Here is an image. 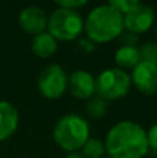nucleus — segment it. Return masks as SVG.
<instances>
[{
  "mask_svg": "<svg viewBox=\"0 0 157 158\" xmlns=\"http://www.w3.org/2000/svg\"><path fill=\"white\" fill-rule=\"evenodd\" d=\"M104 147L110 158H143L149 151L146 131L134 121H120L108 131Z\"/></svg>",
  "mask_w": 157,
  "mask_h": 158,
  "instance_id": "obj_1",
  "label": "nucleus"
},
{
  "mask_svg": "<svg viewBox=\"0 0 157 158\" xmlns=\"http://www.w3.org/2000/svg\"><path fill=\"white\" fill-rule=\"evenodd\" d=\"M83 28L93 43H107L118 38L124 31V17L107 3L89 13Z\"/></svg>",
  "mask_w": 157,
  "mask_h": 158,
  "instance_id": "obj_2",
  "label": "nucleus"
},
{
  "mask_svg": "<svg viewBox=\"0 0 157 158\" xmlns=\"http://www.w3.org/2000/svg\"><path fill=\"white\" fill-rule=\"evenodd\" d=\"M53 137L63 150L75 153L83 147L89 139V123L85 118L77 114L64 115L56 123Z\"/></svg>",
  "mask_w": 157,
  "mask_h": 158,
  "instance_id": "obj_3",
  "label": "nucleus"
},
{
  "mask_svg": "<svg viewBox=\"0 0 157 158\" xmlns=\"http://www.w3.org/2000/svg\"><path fill=\"white\" fill-rule=\"evenodd\" d=\"M83 29V19L78 11L58 7L47 17V32L56 40H75Z\"/></svg>",
  "mask_w": 157,
  "mask_h": 158,
  "instance_id": "obj_4",
  "label": "nucleus"
},
{
  "mask_svg": "<svg viewBox=\"0 0 157 158\" xmlns=\"http://www.w3.org/2000/svg\"><path fill=\"white\" fill-rule=\"evenodd\" d=\"M96 81V96L107 100L121 98L131 89V77L120 68H107L100 72Z\"/></svg>",
  "mask_w": 157,
  "mask_h": 158,
  "instance_id": "obj_5",
  "label": "nucleus"
},
{
  "mask_svg": "<svg viewBox=\"0 0 157 158\" xmlns=\"http://www.w3.org/2000/svg\"><path fill=\"white\" fill-rule=\"evenodd\" d=\"M68 87V77L63 67L58 64H50L42 69L38 77V89L42 96L50 100L58 98Z\"/></svg>",
  "mask_w": 157,
  "mask_h": 158,
  "instance_id": "obj_6",
  "label": "nucleus"
},
{
  "mask_svg": "<svg viewBox=\"0 0 157 158\" xmlns=\"http://www.w3.org/2000/svg\"><path fill=\"white\" fill-rule=\"evenodd\" d=\"M155 22V10L147 4L138 3L129 13L124 15V28L136 35L146 32Z\"/></svg>",
  "mask_w": 157,
  "mask_h": 158,
  "instance_id": "obj_7",
  "label": "nucleus"
},
{
  "mask_svg": "<svg viewBox=\"0 0 157 158\" xmlns=\"http://www.w3.org/2000/svg\"><path fill=\"white\" fill-rule=\"evenodd\" d=\"M131 82L143 94H156L157 93V64L141 61L132 69Z\"/></svg>",
  "mask_w": 157,
  "mask_h": 158,
  "instance_id": "obj_8",
  "label": "nucleus"
},
{
  "mask_svg": "<svg viewBox=\"0 0 157 158\" xmlns=\"http://www.w3.org/2000/svg\"><path fill=\"white\" fill-rule=\"evenodd\" d=\"M18 24L22 31L36 36L47 29V15L40 7L29 6L19 13Z\"/></svg>",
  "mask_w": 157,
  "mask_h": 158,
  "instance_id": "obj_9",
  "label": "nucleus"
},
{
  "mask_svg": "<svg viewBox=\"0 0 157 158\" xmlns=\"http://www.w3.org/2000/svg\"><path fill=\"white\" fill-rule=\"evenodd\" d=\"M68 89L71 94L81 100H89L96 93V81L88 71H75L68 78Z\"/></svg>",
  "mask_w": 157,
  "mask_h": 158,
  "instance_id": "obj_10",
  "label": "nucleus"
},
{
  "mask_svg": "<svg viewBox=\"0 0 157 158\" xmlns=\"http://www.w3.org/2000/svg\"><path fill=\"white\" fill-rule=\"evenodd\" d=\"M18 111L10 101H0V142L11 137L18 128Z\"/></svg>",
  "mask_w": 157,
  "mask_h": 158,
  "instance_id": "obj_11",
  "label": "nucleus"
},
{
  "mask_svg": "<svg viewBox=\"0 0 157 158\" xmlns=\"http://www.w3.org/2000/svg\"><path fill=\"white\" fill-rule=\"evenodd\" d=\"M57 40L50 35L47 31L39 33V35L33 36L32 43H31V49L35 53V56L40 58H47L52 57L56 52H57Z\"/></svg>",
  "mask_w": 157,
  "mask_h": 158,
  "instance_id": "obj_12",
  "label": "nucleus"
},
{
  "mask_svg": "<svg viewBox=\"0 0 157 158\" xmlns=\"http://www.w3.org/2000/svg\"><path fill=\"white\" fill-rule=\"evenodd\" d=\"M116 64L118 65L120 69H134L139 63V50L136 46H121L117 49L114 54Z\"/></svg>",
  "mask_w": 157,
  "mask_h": 158,
  "instance_id": "obj_13",
  "label": "nucleus"
},
{
  "mask_svg": "<svg viewBox=\"0 0 157 158\" xmlns=\"http://www.w3.org/2000/svg\"><path fill=\"white\" fill-rule=\"evenodd\" d=\"M85 108H86V114H88L89 117L97 119V118H102L106 115L108 104L104 98L99 97V96H93V97H91L86 101Z\"/></svg>",
  "mask_w": 157,
  "mask_h": 158,
  "instance_id": "obj_14",
  "label": "nucleus"
},
{
  "mask_svg": "<svg viewBox=\"0 0 157 158\" xmlns=\"http://www.w3.org/2000/svg\"><path fill=\"white\" fill-rule=\"evenodd\" d=\"M106 153L104 143L99 139L89 137L82 147V156L85 158H103Z\"/></svg>",
  "mask_w": 157,
  "mask_h": 158,
  "instance_id": "obj_15",
  "label": "nucleus"
},
{
  "mask_svg": "<svg viewBox=\"0 0 157 158\" xmlns=\"http://www.w3.org/2000/svg\"><path fill=\"white\" fill-rule=\"evenodd\" d=\"M139 57L143 63L157 64V42H147L139 47Z\"/></svg>",
  "mask_w": 157,
  "mask_h": 158,
  "instance_id": "obj_16",
  "label": "nucleus"
},
{
  "mask_svg": "<svg viewBox=\"0 0 157 158\" xmlns=\"http://www.w3.org/2000/svg\"><path fill=\"white\" fill-rule=\"evenodd\" d=\"M138 3L139 2H136V0H111V2H108V4L113 8H116V10L124 17L125 14L129 13L134 7H136Z\"/></svg>",
  "mask_w": 157,
  "mask_h": 158,
  "instance_id": "obj_17",
  "label": "nucleus"
},
{
  "mask_svg": "<svg viewBox=\"0 0 157 158\" xmlns=\"http://www.w3.org/2000/svg\"><path fill=\"white\" fill-rule=\"evenodd\" d=\"M121 43V46H135L138 43V35L134 32H129V31L124 29L121 32V35L117 38Z\"/></svg>",
  "mask_w": 157,
  "mask_h": 158,
  "instance_id": "obj_18",
  "label": "nucleus"
},
{
  "mask_svg": "<svg viewBox=\"0 0 157 158\" xmlns=\"http://www.w3.org/2000/svg\"><path fill=\"white\" fill-rule=\"evenodd\" d=\"M88 4L86 0H64V2H57V6L61 8H67V10H74L77 11L78 8L83 7Z\"/></svg>",
  "mask_w": 157,
  "mask_h": 158,
  "instance_id": "obj_19",
  "label": "nucleus"
},
{
  "mask_svg": "<svg viewBox=\"0 0 157 158\" xmlns=\"http://www.w3.org/2000/svg\"><path fill=\"white\" fill-rule=\"evenodd\" d=\"M147 143H149V148L157 151V123L152 126L147 132Z\"/></svg>",
  "mask_w": 157,
  "mask_h": 158,
  "instance_id": "obj_20",
  "label": "nucleus"
},
{
  "mask_svg": "<svg viewBox=\"0 0 157 158\" xmlns=\"http://www.w3.org/2000/svg\"><path fill=\"white\" fill-rule=\"evenodd\" d=\"M77 46H78V49L83 53H92L95 49H96V44H95L91 39H79Z\"/></svg>",
  "mask_w": 157,
  "mask_h": 158,
  "instance_id": "obj_21",
  "label": "nucleus"
},
{
  "mask_svg": "<svg viewBox=\"0 0 157 158\" xmlns=\"http://www.w3.org/2000/svg\"><path fill=\"white\" fill-rule=\"evenodd\" d=\"M66 158H85L82 156V154L81 153H77V151H75V153H71V154H68V156H67Z\"/></svg>",
  "mask_w": 157,
  "mask_h": 158,
  "instance_id": "obj_22",
  "label": "nucleus"
},
{
  "mask_svg": "<svg viewBox=\"0 0 157 158\" xmlns=\"http://www.w3.org/2000/svg\"><path fill=\"white\" fill-rule=\"evenodd\" d=\"M156 33H157V25H156Z\"/></svg>",
  "mask_w": 157,
  "mask_h": 158,
  "instance_id": "obj_23",
  "label": "nucleus"
},
{
  "mask_svg": "<svg viewBox=\"0 0 157 158\" xmlns=\"http://www.w3.org/2000/svg\"><path fill=\"white\" fill-rule=\"evenodd\" d=\"M108 158H110V157H108Z\"/></svg>",
  "mask_w": 157,
  "mask_h": 158,
  "instance_id": "obj_24",
  "label": "nucleus"
}]
</instances>
